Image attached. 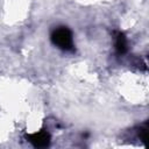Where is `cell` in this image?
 <instances>
[{
  "mask_svg": "<svg viewBox=\"0 0 149 149\" xmlns=\"http://www.w3.org/2000/svg\"><path fill=\"white\" fill-rule=\"evenodd\" d=\"M115 48L118 50L119 54H123L127 50V40L123 34L119 33L116 36V41H115Z\"/></svg>",
  "mask_w": 149,
  "mask_h": 149,
  "instance_id": "3",
  "label": "cell"
},
{
  "mask_svg": "<svg viewBox=\"0 0 149 149\" xmlns=\"http://www.w3.org/2000/svg\"><path fill=\"white\" fill-rule=\"evenodd\" d=\"M51 40L55 45L63 50H71L73 47L71 31L66 27H59L55 29L51 35Z\"/></svg>",
  "mask_w": 149,
  "mask_h": 149,
  "instance_id": "1",
  "label": "cell"
},
{
  "mask_svg": "<svg viewBox=\"0 0 149 149\" xmlns=\"http://www.w3.org/2000/svg\"><path fill=\"white\" fill-rule=\"evenodd\" d=\"M28 137H29V141L35 147H45L49 144V141H50V136L47 132H38Z\"/></svg>",
  "mask_w": 149,
  "mask_h": 149,
  "instance_id": "2",
  "label": "cell"
}]
</instances>
